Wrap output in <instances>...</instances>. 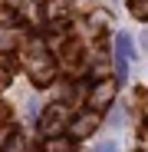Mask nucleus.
I'll return each mask as SVG.
<instances>
[{"mask_svg":"<svg viewBox=\"0 0 148 152\" xmlns=\"http://www.w3.org/2000/svg\"><path fill=\"white\" fill-rule=\"evenodd\" d=\"M129 60H132V40L125 33H118L115 37V73H118V80L129 76Z\"/></svg>","mask_w":148,"mask_h":152,"instance_id":"f257e3e1","label":"nucleus"},{"mask_svg":"<svg viewBox=\"0 0 148 152\" xmlns=\"http://www.w3.org/2000/svg\"><path fill=\"white\" fill-rule=\"evenodd\" d=\"M63 126H66V109L53 106V109H49V116L43 119V129H46L49 136H53V132H59V129H63Z\"/></svg>","mask_w":148,"mask_h":152,"instance_id":"f03ea898","label":"nucleus"},{"mask_svg":"<svg viewBox=\"0 0 148 152\" xmlns=\"http://www.w3.org/2000/svg\"><path fill=\"white\" fill-rule=\"evenodd\" d=\"M112 96H115V86H112V83H99V89L92 93V99H89V103H92L95 109H102V106L109 103V99H112Z\"/></svg>","mask_w":148,"mask_h":152,"instance_id":"7ed1b4c3","label":"nucleus"},{"mask_svg":"<svg viewBox=\"0 0 148 152\" xmlns=\"http://www.w3.org/2000/svg\"><path fill=\"white\" fill-rule=\"evenodd\" d=\"M132 13L142 17V20H148V0H135V4H132Z\"/></svg>","mask_w":148,"mask_h":152,"instance_id":"20e7f679","label":"nucleus"},{"mask_svg":"<svg viewBox=\"0 0 148 152\" xmlns=\"http://www.w3.org/2000/svg\"><path fill=\"white\" fill-rule=\"evenodd\" d=\"M46 152H72V145H69L66 139H59V142H46Z\"/></svg>","mask_w":148,"mask_h":152,"instance_id":"39448f33","label":"nucleus"},{"mask_svg":"<svg viewBox=\"0 0 148 152\" xmlns=\"http://www.w3.org/2000/svg\"><path fill=\"white\" fill-rule=\"evenodd\" d=\"M92 152H118V142H115V139H105V142H99Z\"/></svg>","mask_w":148,"mask_h":152,"instance_id":"423d86ee","label":"nucleus"},{"mask_svg":"<svg viewBox=\"0 0 148 152\" xmlns=\"http://www.w3.org/2000/svg\"><path fill=\"white\" fill-rule=\"evenodd\" d=\"M92 126H95V119H92V116H86V119H79V122H76V132L82 136V132H89V129H92Z\"/></svg>","mask_w":148,"mask_h":152,"instance_id":"0eeeda50","label":"nucleus"}]
</instances>
